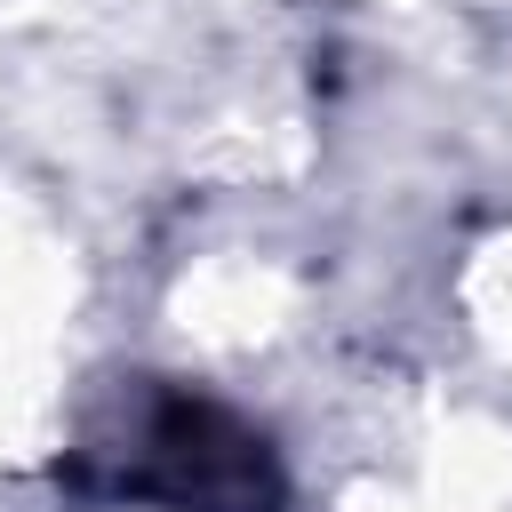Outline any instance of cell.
<instances>
[{"instance_id": "cell-1", "label": "cell", "mask_w": 512, "mask_h": 512, "mask_svg": "<svg viewBox=\"0 0 512 512\" xmlns=\"http://www.w3.org/2000/svg\"><path fill=\"white\" fill-rule=\"evenodd\" d=\"M136 488L160 496L168 512H272V496H280L264 440H248L232 416H216L200 400H168L144 424Z\"/></svg>"}]
</instances>
